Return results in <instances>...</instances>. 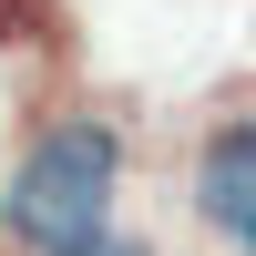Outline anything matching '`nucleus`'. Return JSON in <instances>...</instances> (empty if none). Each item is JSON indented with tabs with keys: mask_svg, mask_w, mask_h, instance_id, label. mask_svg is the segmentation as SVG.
Wrapping results in <instances>:
<instances>
[{
	"mask_svg": "<svg viewBox=\"0 0 256 256\" xmlns=\"http://www.w3.org/2000/svg\"><path fill=\"white\" fill-rule=\"evenodd\" d=\"M195 216L236 256H256V113H226L195 144Z\"/></svg>",
	"mask_w": 256,
	"mask_h": 256,
	"instance_id": "f03ea898",
	"label": "nucleus"
},
{
	"mask_svg": "<svg viewBox=\"0 0 256 256\" xmlns=\"http://www.w3.org/2000/svg\"><path fill=\"white\" fill-rule=\"evenodd\" d=\"M62 256H154V246L123 236V226H102V236H82V246H62Z\"/></svg>",
	"mask_w": 256,
	"mask_h": 256,
	"instance_id": "20e7f679",
	"label": "nucleus"
},
{
	"mask_svg": "<svg viewBox=\"0 0 256 256\" xmlns=\"http://www.w3.org/2000/svg\"><path fill=\"white\" fill-rule=\"evenodd\" d=\"M113 184H123V123L102 113H52L20 144L10 184H0V236L20 256H62L113 226Z\"/></svg>",
	"mask_w": 256,
	"mask_h": 256,
	"instance_id": "f257e3e1",
	"label": "nucleus"
},
{
	"mask_svg": "<svg viewBox=\"0 0 256 256\" xmlns=\"http://www.w3.org/2000/svg\"><path fill=\"white\" fill-rule=\"evenodd\" d=\"M41 31H52V0H0V52H20Z\"/></svg>",
	"mask_w": 256,
	"mask_h": 256,
	"instance_id": "7ed1b4c3",
	"label": "nucleus"
}]
</instances>
